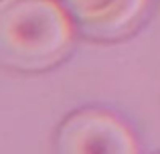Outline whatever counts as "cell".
<instances>
[{
    "mask_svg": "<svg viewBox=\"0 0 160 154\" xmlns=\"http://www.w3.org/2000/svg\"><path fill=\"white\" fill-rule=\"evenodd\" d=\"M73 22L61 0H2V65L27 73L55 67L73 47Z\"/></svg>",
    "mask_w": 160,
    "mask_h": 154,
    "instance_id": "1",
    "label": "cell"
},
{
    "mask_svg": "<svg viewBox=\"0 0 160 154\" xmlns=\"http://www.w3.org/2000/svg\"><path fill=\"white\" fill-rule=\"evenodd\" d=\"M146 10H148V0H112L93 16L75 24L87 39L118 41L132 35L140 27Z\"/></svg>",
    "mask_w": 160,
    "mask_h": 154,
    "instance_id": "3",
    "label": "cell"
},
{
    "mask_svg": "<svg viewBox=\"0 0 160 154\" xmlns=\"http://www.w3.org/2000/svg\"><path fill=\"white\" fill-rule=\"evenodd\" d=\"M61 2L71 14V18L75 22H79V20H85L89 16H93L95 12H99L112 0H61Z\"/></svg>",
    "mask_w": 160,
    "mask_h": 154,
    "instance_id": "4",
    "label": "cell"
},
{
    "mask_svg": "<svg viewBox=\"0 0 160 154\" xmlns=\"http://www.w3.org/2000/svg\"><path fill=\"white\" fill-rule=\"evenodd\" d=\"M57 154H140L132 130L103 110H79L61 124Z\"/></svg>",
    "mask_w": 160,
    "mask_h": 154,
    "instance_id": "2",
    "label": "cell"
}]
</instances>
